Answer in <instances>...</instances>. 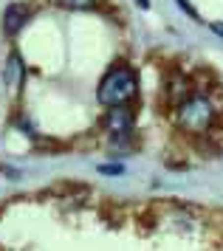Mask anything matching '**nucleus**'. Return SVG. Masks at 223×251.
<instances>
[{
  "label": "nucleus",
  "instance_id": "1a4fd4ad",
  "mask_svg": "<svg viewBox=\"0 0 223 251\" xmlns=\"http://www.w3.org/2000/svg\"><path fill=\"white\" fill-rule=\"evenodd\" d=\"M99 172H102V175H122L124 167H122V164H102Z\"/></svg>",
  "mask_w": 223,
  "mask_h": 251
},
{
  "label": "nucleus",
  "instance_id": "f03ea898",
  "mask_svg": "<svg viewBox=\"0 0 223 251\" xmlns=\"http://www.w3.org/2000/svg\"><path fill=\"white\" fill-rule=\"evenodd\" d=\"M175 122H178V127L184 133H190V136H206L215 127V107L206 96H187V99L178 104Z\"/></svg>",
  "mask_w": 223,
  "mask_h": 251
},
{
  "label": "nucleus",
  "instance_id": "39448f33",
  "mask_svg": "<svg viewBox=\"0 0 223 251\" xmlns=\"http://www.w3.org/2000/svg\"><path fill=\"white\" fill-rule=\"evenodd\" d=\"M187 96H192V88H190V82H187V76H181V74L169 76V82H167V102L172 104V107H178Z\"/></svg>",
  "mask_w": 223,
  "mask_h": 251
},
{
  "label": "nucleus",
  "instance_id": "423d86ee",
  "mask_svg": "<svg viewBox=\"0 0 223 251\" xmlns=\"http://www.w3.org/2000/svg\"><path fill=\"white\" fill-rule=\"evenodd\" d=\"M62 9H71V12H88L96 6V0H56Z\"/></svg>",
  "mask_w": 223,
  "mask_h": 251
},
{
  "label": "nucleus",
  "instance_id": "9d476101",
  "mask_svg": "<svg viewBox=\"0 0 223 251\" xmlns=\"http://www.w3.org/2000/svg\"><path fill=\"white\" fill-rule=\"evenodd\" d=\"M212 31H215L218 37H223V23H212Z\"/></svg>",
  "mask_w": 223,
  "mask_h": 251
},
{
  "label": "nucleus",
  "instance_id": "6e6552de",
  "mask_svg": "<svg viewBox=\"0 0 223 251\" xmlns=\"http://www.w3.org/2000/svg\"><path fill=\"white\" fill-rule=\"evenodd\" d=\"M175 3H178V6H181V9H184L187 14H190V17L195 20V23H203V20H201V14H198L195 9H192V3H190V0H175Z\"/></svg>",
  "mask_w": 223,
  "mask_h": 251
},
{
  "label": "nucleus",
  "instance_id": "7ed1b4c3",
  "mask_svg": "<svg viewBox=\"0 0 223 251\" xmlns=\"http://www.w3.org/2000/svg\"><path fill=\"white\" fill-rule=\"evenodd\" d=\"M105 127L111 130V138L116 144H124L127 136L133 133V110L127 104H113L105 116Z\"/></svg>",
  "mask_w": 223,
  "mask_h": 251
},
{
  "label": "nucleus",
  "instance_id": "0eeeda50",
  "mask_svg": "<svg viewBox=\"0 0 223 251\" xmlns=\"http://www.w3.org/2000/svg\"><path fill=\"white\" fill-rule=\"evenodd\" d=\"M88 189L85 186H79V183H59L51 189V195H85Z\"/></svg>",
  "mask_w": 223,
  "mask_h": 251
},
{
  "label": "nucleus",
  "instance_id": "9b49d317",
  "mask_svg": "<svg viewBox=\"0 0 223 251\" xmlns=\"http://www.w3.org/2000/svg\"><path fill=\"white\" fill-rule=\"evenodd\" d=\"M136 3H139L141 9H150V0H136Z\"/></svg>",
  "mask_w": 223,
  "mask_h": 251
},
{
  "label": "nucleus",
  "instance_id": "f257e3e1",
  "mask_svg": "<svg viewBox=\"0 0 223 251\" xmlns=\"http://www.w3.org/2000/svg\"><path fill=\"white\" fill-rule=\"evenodd\" d=\"M136 88H139V76L130 65H116L105 74V79L99 82V102L105 107H113V104H127L136 96Z\"/></svg>",
  "mask_w": 223,
  "mask_h": 251
},
{
  "label": "nucleus",
  "instance_id": "20e7f679",
  "mask_svg": "<svg viewBox=\"0 0 223 251\" xmlns=\"http://www.w3.org/2000/svg\"><path fill=\"white\" fill-rule=\"evenodd\" d=\"M28 6H23V3H11V6H6V12H3V31H6V37H14L20 34V28L26 25V20H28Z\"/></svg>",
  "mask_w": 223,
  "mask_h": 251
}]
</instances>
